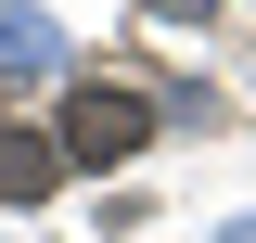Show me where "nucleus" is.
Segmentation results:
<instances>
[{"mask_svg":"<svg viewBox=\"0 0 256 243\" xmlns=\"http://www.w3.org/2000/svg\"><path fill=\"white\" fill-rule=\"evenodd\" d=\"M192 13H205V0H154V26H192Z\"/></svg>","mask_w":256,"mask_h":243,"instance_id":"7ed1b4c3","label":"nucleus"},{"mask_svg":"<svg viewBox=\"0 0 256 243\" xmlns=\"http://www.w3.org/2000/svg\"><path fill=\"white\" fill-rule=\"evenodd\" d=\"M52 180H64V141L26 128V116H0V205H38Z\"/></svg>","mask_w":256,"mask_h":243,"instance_id":"f03ea898","label":"nucleus"},{"mask_svg":"<svg viewBox=\"0 0 256 243\" xmlns=\"http://www.w3.org/2000/svg\"><path fill=\"white\" fill-rule=\"evenodd\" d=\"M52 141H64V166H128V154L154 141V102L141 90H64Z\"/></svg>","mask_w":256,"mask_h":243,"instance_id":"f257e3e1","label":"nucleus"}]
</instances>
